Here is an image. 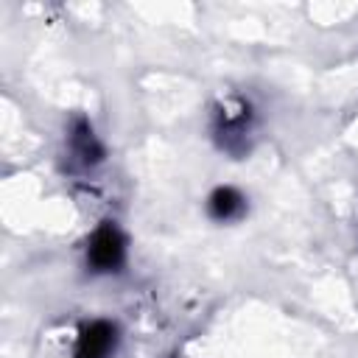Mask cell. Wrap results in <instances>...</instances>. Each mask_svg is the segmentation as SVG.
Instances as JSON below:
<instances>
[{"label":"cell","instance_id":"obj_1","mask_svg":"<svg viewBox=\"0 0 358 358\" xmlns=\"http://www.w3.org/2000/svg\"><path fill=\"white\" fill-rule=\"evenodd\" d=\"M126 260V238L115 221H103L87 241V266L98 274L117 271Z\"/></svg>","mask_w":358,"mask_h":358},{"label":"cell","instance_id":"obj_2","mask_svg":"<svg viewBox=\"0 0 358 358\" xmlns=\"http://www.w3.org/2000/svg\"><path fill=\"white\" fill-rule=\"evenodd\" d=\"M221 148L227 151H243L246 137L252 134V109L246 101L232 98L224 101V106L215 112V126H213Z\"/></svg>","mask_w":358,"mask_h":358},{"label":"cell","instance_id":"obj_3","mask_svg":"<svg viewBox=\"0 0 358 358\" xmlns=\"http://www.w3.org/2000/svg\"><path fill=\"white\" fill-rule=\"evenodd\" d=\"M115 350H117V327L109 319H92L81 324L73 344V358H112Z\"/></svg>","mask_w":358,"mask_h":358},{"label":"cell","instance_id":"obj_4","mask_svg":"<svg viewBox=\"0 0 358 358\" xmlns=\"http://www.w3.org/2000/svg\"><path fill=\"white\" fill-rule=\"evenodd\" d=\"M243 210H246V201L235 187H215L207 199V213L215 221H235L243 215Z\"/></svg>","mask_w":358,"mask_h":358},{"label":"cell","instance_id":"obj_5","mask_svg":"<svg viewBox=\"0 0 358 358\" xmlns=\"http://www.w3.org/2000/svg\"><path fill=\"white\" fill-rule=\"evenodd\" d=\"M70 154H73V159H78L81 165H95V162L103 157L101 143L95 140L92 129H90L84 120H81V123L73 129V134H70Z\"/></svg>","mask_w":358,"mask_h":358}]
</instances>
